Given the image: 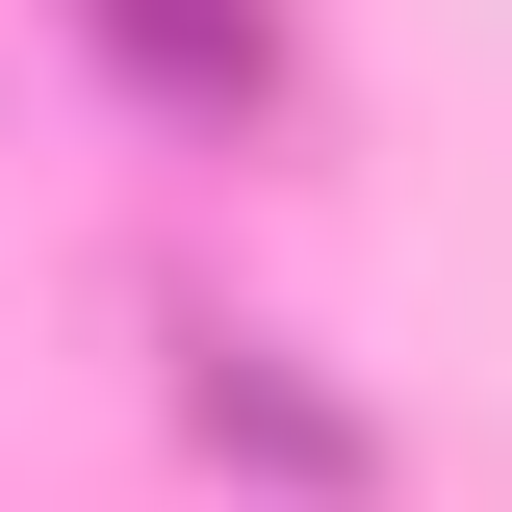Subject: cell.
Segmentation results:
<instances>
[{
  "mask_svg": "<svg viewBox=\"0 0 512 512\" xmlns=\"http://www.w3.org/2000/svg\"><path fill=\"white\" fill-rule=\"evenodd\" d=\"M77 26H103V52L154 77V103H205V128H231L256 77H282V26H256V0H77Z\"/></svg>",
  "mask_w": 512,
  "mask_h": 512,
  "instance_id": "7a4b0ae2",
  "label": "cell"
},
{
  "mask_svg": "<svg viewBox=\"0 0 512 512\" xmlns=\"http://www.w3.org/2000/svg\"><path fill=\"white\" fill-rule=\"evenodd\" d=\"M180 436L256 461V487H308V512H359V410H308L282 333H231V308H180Z\"/></svg>",
  "mask_w": 512,
  "mask_h": 512,
  "instance_id": "6da1fadb",
  "label": "cell"
}]
</instances>
